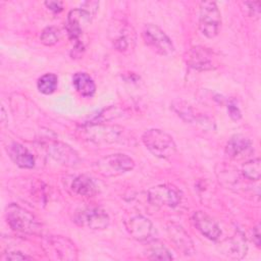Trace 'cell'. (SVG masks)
<instances>
[{
  "label": "cell",
  "mask_w": 261,
  "mask_h": 261,
  "mask_svg": "<svg viewBox=\"0 0 261 261\" xmlns=\"http://www.w3.org/2000/svg\"><path fill=\"white\" fill-rule=\"evenodd\" d=\"M46 252L53 256L55 259L61 260H74L76 259V249L74 244L68 239L54 236L49 237L45 242Z\"/></svg>",
  "instance_id": "10"
},
{
  "label": "cell",
  "mask_w": 261,
  "mask_h": 261,
  "mask_svg": "<svg viewBox=\"0 0 261 261\" xmlns=\"http://www.w3.org/2000/svg\"><path fill=\"white\" fill-rule=\"evenodd\" d=\"M221 25L220 11L213 1H204L200 4L199 29L207 38L217 36Z\"/></svg>",
  "instance_id": "4"
},
{
  "label": "cell",
  "mask_w": 261,
  "mask_h": 261,
  "mask_svg": "<svg viewBox=\"0 0 261 261\" xmlns=\"http://www.w3.org/2000/svg\"><path fill=\"white\" fill-rule=\"evenodd\" d=\"M49 155L65 165H74L79 161L77 154L67 145L60 142L50 143L47 147Z\"/></svg>",
  "instance_id": "16"
},
{
  "label": "cell",
  "mask_w": 261,
  "mask_h": 261,
  "mask_svg": "<svg viewBox=\"0 0 261 261\" xmlns=\"http://www.w3.org/2000/svg\"><path fill=\"white\" fill-rule=\"evenodd\" d=\"M57 84H58V79H57L56 74L45 73L38 80L37 86L41 93H43L45 95H49V94H52L56 90Z\"/></svg>",
  "instance_id": "23"
},
{
  "label": "cell",
  "mask_w": 261,
  "mask_h": 261,
  "mask_svg": "<svg viewBox=\"0 0 261 261\" xmlns=\"http://www.w3.org/2000/svg\"><path fill=\"white\" fill-rule=\"evenodd\" d=\"M60 31L55 27H47L43 30L40 36V40L44 45L52 46L56 44L60 39Z\"/></svg>",
  "instance_id": "25"
},
{
  "label": "cell",
  "mask_w": 261,
  "mask_h": 261,
  "mask_svg": "<svg viewBox=\"0 0 261 261\" xmlns=\"http://www.w3.org/2000/svg\"><path fill=\"white\" fill-rule=\"evenodd\" d=\"M76 224L91 229H104L109 225L108 214L99 207H87L76 213Z\"/></svg>",
  "instance_id": "8"
},
{
  "label": "cell",
  "mask_w": 261,
  "mask_h": 261,
  "mask_svg": "<svg viewBox=\"0 0 261 261\" xmlns=\"http://www.w3.org/2000/svg\"><path fill=\"white\" fill-rule=\"evenodd\" d=\"M147 257L152 260H171L173 256L169 250L160 242L155 241L147 248Z\"/></svg>",
  "instance_id": "22"
},
{
  "label": "cell",
  "mask_w": 261,
  "mask_h": 261,
  "mask_svg": "<svg viewBox=\"0 0 261 261\" xmlns=\"http://www.w3.org/2000/svg\"><path fill=\"white\" fill-rule=\"evenodd\" d=\"M90 141L96 143H114L119 140V130L114 126L89 125L85 128Z\"/></svg>",
  "instance_id": "17"
},
{
  "label": "cell",
  "mask_w": 261,
  "mask_h": 261,
  "mask_svg": "<svg viewBox=\"0 0 261 261\" xmlns=\"http://www.w3.org/2000/svg\"><path fill=\"white\" fill-rule=\"evenodd\" d=\"M71 189L75 194L84 197H92L97 193L95 182L86 175L76 176L71 182Z\"/></svg>",
  "instance_id": "21"
},
{
  "label": "cell",
  "mask_w": 261,
  "mask_h": 261,
  "mask_svg": "<svg viewBox=\"0 0 261 261\" xmlns=\"http://www.w3.org/2000/svg\"><path fill=\"white\" fill-rule=\"evenodd\" d=\"M188 64L196 70H211L217 67V58L214 53L205 47H194L188 52Z\"/></svg>",
  "instance_id": "11"
},
{
  "label": "cell",
  "mask_w": 261,
  "mask_h": 261,
  "mask_svg": "<svg viewBox=\"0 0 261 261\" xmlns=\"http://www.w3.org/2000/svg\"><path fill=\"white\" fill-rule=\"evenodd\" d=\"M193 222L196 228L207 239L216 241L221 234V230L218 224L206 213L202 211L195 212L193 215Z\"/></svg>",
  "instance_id": "13"
},
{
  "label": "cell",
  "mask_w": 261,
  "mask_h": 261,
  "mask_svg": "<svg viewBox=\"0 0 261 261\" xmlns=\"http://www.w3.org/2000/svg\"><path fill=\"white\" fill-rule=\"evenodd\" d=\"M227 110H228V113H229V116L233 119V120H238L241 118V112H240V109L234 106L233 104H229L227 106Z\"/></svg>",
  "instance_id": "29"
},
{
  "label": "cell",
  "mask_w": 261,
  "mask_h": 261,
  "mask_svg": "<svg viewBox=\"0 0 261 261\" xmlns=\"http://www.w3.org/2000/svg\"><path fill=\"white\" fill-rule=\"evenodd\" d=\"M6 220L13 230L22 233L33 234L40 229V224L36 217L28 210L13 203L6 209Z\"/></svg>",
  "instance_id": "3"
},
{
  "label": "cell",
  "mask_w": 261,
  "mask_h": 261,
  "mask_svg": "<svg viewBox=\"0 0 261 261\" xmlns=\"http://www.w3.org/2000/svg\"><path fill=\"white\" fill-rule=\"evenodd\" d=\"M167 232L174 246L185 255H191L195 252L193 241L180 225L174 223L169 224L167 226Z\"/></svg>",
  "instance_id": "14"
},
{
  "label": "cell",
  "mask_w": 261,
  "mask_h": 261,
  "mask_svg": "<svg viewBox=\"0 0 261 261\" xmlns=\"http://www.w3.org/2000/svg\"><path fill=\"white\" fill-rule=\"evenodd\" d=\"M45 5L53 12L57 13L60 12L63 8H62V3L60 1H46Z\"/></svg>",
  "instance_id": "28"
},
{
  "label": "cell",
  "mask_w": 261,
  "mask_h": 261,
  "mask_svg": "<svg viewBox=\"0 0 261 261\" xmlns=\"http://www.w3.org/2000/svg\"><path fill=\"white\" fill-rule=\"evenodd\" d=\"M148 201L157 207H176L181 200L179 190L170 185H158L148 191Z\"/></svg>",
  "instance_id": "7"
},
{
  "label": "cell",
  "mask_w": 261,
  "mask_h": 261,
  "mask_svg": "<svg viewBox=\"0 0 261 261\" xmlns=\"http://www.w3.org/2000/svg\"><path fill=\"white\" fill-rule=\"evenodd\" d=\"M146 148L156 157L167 159L176 152V145L173 139L165 132L157 128L146 130L142 136Z\"/></svg>",
  "instance_id": "2"
},
{
  "label": "cell",
  "mask_w": 261,
  "mask_h": 261,
  "mask_svg": "<svg viewBox=\"0 0 261 261\" xmlns=\"http://www.w3.org/2000/svg\"><path fill=\"white\" fill-rule=\"evenodd\" d=\"M222 254L232 259H241L247 253V243L241 232H237L233 237L225 240L220 244Z\"/></svg>",
  "instance_id": "15"
},
{
  "label": "cell",
  "mask_w": 261,
  "mask_h": 261,
  "mask_svg": "<svg viewBox=\"0 0 261 261\" xmlns=\"http://www.w3.org/2000/svg\"><path fill=\"white\" fill-rule=\"evenodd\" d=\"M145 43L158 54L169 56L174 52V46L169 37L157 25L148 23L144 27L142 33Z\"/></svg>",
  "instance_id": "6"
},
{
  "label": "cell",
  "mask_w": 261,
  "mask_h": 261,
  "mask_svg": "<svg viewBox=\"0 0 261 261\" xmlns=\"http://www.w3.org/2000/svg\"><path fill=\"white\" fill-rule=\"evenodd\" d=\"M135 166L134 160L125 154H111L96 162L98 172L104 176H116L132 170Z\"/></svg>",
  "instance_id": "5"
},
{
  "label": "cell",
  "mask_w": 261,
  "mask_h": 261,
  "mask_svg": "<svg viewBox=\"0 0 261 261\" xmlns=\"http://www.w3.org/2000/svg\"><path fill=\"white\" fill-rule=\"evenodd\" d=\"M242 172L246 178L251 180H258L261 175L260 159L256 158L245 162L242 166Z\"/></svg>",
  "instance_id": "24"
},
{
  "label": "cell",
  "mask_w": 261,
  "mask_h": 261,
  "mask_svg": "<svg viewBox=\"0 0 261 261\" xmlns=\"http://www.w3.org/2000/svg\"><path fill=\"white\" fill-rule=\"evenodd\" d=\"M4 259L5 260H27V259H32V257L23 255L21 252H9L6 254Z\"/></svg>",
  "instance_id": "27"
},
{
  "label": "cell",
  "mask_w": 261,
  "mask_h": 261,
  "mask_svg": "<svg viewBox=\"0 0 261 261\" xmlns=\"http://www.w3.org/2000/svg\"><path fill=\"white\" fill-rule=\"evenodd\" d=\"M72 85L77 93L84 97H92L96 92V85L86 72H76L72 77Z\"/></svg>",
  "instance_id": "20"
},
{
  "label": "cell",
  "mask_w": 261,
  "mask_h": 261,
  "mask_svg": "<svg viewBox=\"0 0 261 261\" xmlns=\"http://www.w3.org/2000/svg\"><path fill=\"white\" fill-rule=\"evenodd\" d=\"M252 149L251 141L241 135H236L229 139L226 144L225 152L231 158H242Z\"/></svg>",
  "instance_id": "19"
},
{
  "label": "cell",
  "mask_w": 261,
  "mask_h": 261,
  "mask_svg": "<svg viewBox=\"0 0 261 261\" xmlns=\"http://www.w3.org/2000/svg\"><path fill=\"white\" fill-rule=\"evenodd\" d=\"M7 152L11 160L19 167L32 168L35 165V158L33 154L22 145L18 143H12L8 148Z\"/></svg>",
  "instance_id": "18"
},
{
  "label": "cell",
  "mask_w": 261,
  "mask_h": 261,
  "mask_svg": "<svg viewBox=\"0 0 261 261\" xmlns=\"http://www.w3.org/2000/svg\"><path fill=\"white\" fill-rule=\"evenodd\" d=\"M244 4H245V6H247L246 11L249 16H256V17L259 16V13H260V2L259 1L245 2Z\"/></svg>",
  "instance_id": "26"
},
{
  "label": "cell",
  "mask_w": 261,
  "mask_h": 261,
  "mask_svg": "<svg viewBox=\"0 0 261 261\" xmlns=\"http://www.w3.org/2000/svg\"><path fill=\"white\" fill-rule=\"evenodd\" d=\"M253 237H254L255 244L259 247V246H260V232H259V225H257V226L253 229Z\"/></svg>",
  "instance_id": "30"
},
{
  "label": "cell",
  "mask_w": 261,
  "mask_h": 261,
  "mask_svg": "<svg viewBox=\"0 0 261 261\" xmlns=\"http://www.w3.org/2000/svg\"><path fill=\"white\" fill-rule=\"evenodd\" d=\"M110 36L114 48L119 52L125 53L135 46L136 34L134 29L127 23L118 21L111 24Z\"/></svg>",
  "instance_id": "9"
},
{
  "label": "cell",
  "mask_w": 261,
  "mask_h": 261,
  "mask_svg": "<svg viewBox=\"0 0 261 261\" xmlns=\"http://www.w3.org/2000/svg\"><path fill=\"white\" fill-rule=\"evenodd\" d=\"M99 3L96 1H88L85 2L80 8L72 9L69 11L67 15V23L66 30L69 36V39L75 42L76 44L80 43V37L83 34L84 29L87 24L91 21L92 17L95 15L98 9Z\"/></svg>",
  "instance_id": "1"
},
{
  "label": "cell",
  "mask_w": 261,
  "mask_h": 261,
  "mask_svg": "<svg viewBox=\"0 0 261 261\" xmlns=\"http://www.w3.org/2000/svg\"><path fill=\"white\" fill-rule=\"evenodd\" d=\"M125 226L129 234L135 240L140 242L149 240L153 233V228H154L152 222L148 218L142 215L133 216L125 223Z\"/></svg>",
  "instance_id": "12"
}]
</instances>
